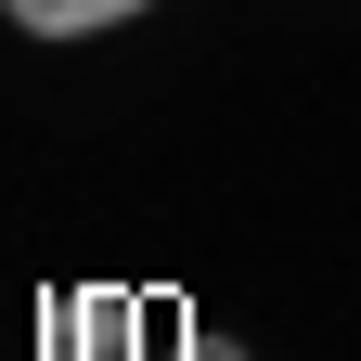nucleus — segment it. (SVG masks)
<instances>
[{"label": "nucleus", "mask_w": 361, "mask_h": 361, "mask_svg": "<svg viewBox=\"0 0 361 361\" xmlns=\"http://www.w3.org/2000/svg\"><path fill=\"white\" fill-rule=\"evenodd\" d=\"M39 361H155V310L129 284H78L52 310V336H39Z\"/></svg>", "instance_id": "obj_1"}, {"label": "nucleus", "mask_w": 361, "mask_h": 361, "mask_svg": "<svg viewBox=\"0 0 361 361\" xmlns=\"http://www.w3.org/2000/svg\"><path fill=\"white\" fill-rule=\"evenodd\" d=\"M26 39H104V26H129V13H155V0H0Z\"/></svg>", "instance_id": "obj_2"}, {"label": "nucleus", "mask_w": 361, "mask_h": 361, "mask_svg": "<svg viewBox=\"0 0 361 361\" xmlns=\"http://www.w3.org/2000/svg\"><path fill=\"white\" fill-rule=\"evenodd\" d=\"M168 361H258V348H245V336H219V323H180V336H168Z\"/></svg>", "instance_id": "obj_3"}]
</instances>
